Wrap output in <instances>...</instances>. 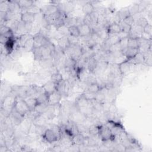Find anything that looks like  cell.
Wrapping results in <instances>:
<instances>
[{
  "label": "cell",
  "mask_w": 152,
  "mask_h": 152,
  "mask_svg": "<svg viewBox=\"0 0 152 152\" xmlns=\"http://www.w3.org/2000/svg\"><path fill=\"white\" fill-rule=\"evenodd\" d=\"M98 136L103 142L109 140L115 141V135L112 133L111 129L106 125H99Z\"/></svg>",
  "instance_id": "obj_1"
},
{
  "label": "cell",
  "mask_w": 152,
  "mask_h": 152,
  "mask_svg": "<svg viewBox=\"0 0 152 152\" xmlns=\"http://www.w3.org/2000/svg\"><path fill=\"white\" fill-rule=\"evenodd\" d=\"M13 108L24 116H26L30 110L24 99L19 96H16L15 102Z\"/></svg>",
  "instance_id": "obj_2"
},
{
  "label": "cell",
  "mask_w": 152,
  "mask_h": 152,
  "mask_svg": "<svg viewBox=\"0 0 152 152\" xmlns=\"http://www.w3.org/2000/svg\"><path fill=\"white\" fill-rule=\"evenodd\" d=\"M71 87V84L68 80H62L61 81L56 84V90L58 91L61 95H68Z\"/></svg>",
  "instance_id": "obj_3"
},
{
  "label": "cell",
  "mask_w": 152,
  "mask_h": 152,
  "mask_svg": "<svg viewBox=\"0 0 152 152\" xmlns=\"http://www.w3.org/2000/svg\"><path fill=\"white\" fill-rule=\"evenodd\" d=\"M43 139L48 143H52L59 141L55 132L50 129H46L44 133L42 135Z\"/></svg>",
  "instance_id": "obj_4"
},
{
  "label": "cell",
  "mask_w": 152,
  "mask_h": 152,
  "mask_svg": "<svg viewBox=\"0 0 152 152\" xmlns=\"http://www.w3.org/2000/svg\"><path fill=\"white\" fill-rule=\"evenodd\" d=\"M34 39V48H42L43 46H46L49 42V38H46L40 33L33 36Z\"/></svg>",
  "instance_id": "obj_5"
},
{
  "label": "cell",
  "mask_w": 152,
  "mask_h": 152,
  "mask_svg": "<svg viewBox=\"0 0 152 152\" xmlns=\"http://www.w3.org/2000/svg\"><path fill=\"white\" fill-rule=\"evenodd\" d=\"M41 9V13L45 17L50 16L55 13H56L59 9L57 5L56 4H50L48 5H45Z\"/></svg>",
  "instance_id": "obj_6"
},
{
  "label": "cell",
  "mask_w": 152,
  "mask_h": 152,
  "mask_svg": "<svg viewBox=\"0 0 152 152\" xmlns=\"http://www.w3.org/2000/svg\"><path fill=\"white\" fill-rule=\"evenodd\" d=\"M10 117L11 119L12 124L14 125H20L21 122L24 120L25 116L21 115L13 108L11 112Z\"/></svg>",
  "instance_id": "obj_7"
},
{
  "label": "cell",
  "mask_w": 152,
  "mask_h": 152,
  "mask_svg": "<svg viewBox=\"0 0 152 152\" xmlns=\"http://www.w3.org/2000/svg\"><path fill=\"white\" fill-rule=\"evenodd\" d=\"M62 97V95L56 90L49 94L48 99L49 106H56L59 104Z\"/></svg>",
  "instance_id": "obj_8"
},
{
  "label": "cell",
  "mask_w": 152,
  "mask_h": 152,
  "mask_svg": "<svg viewBox=\"0 0 152 152\" xmlns=\"http://www.w3.org/2000/svg\"><path fill=\"white\" fill-rule=\"evenodd\" d=\"M106 30L108 36L110 35L118 34L121 31L119 24L118 23L115 22H113L109 24L106 27Z\"/></svg>",
  "instance_id": "obj_9"
},
{
  "label": "cell",
  "mask_w": 152,
  "mask_h": 152,
  "mask_svg": "<svg viewBox=\"0 0 152 152\" xmlns=\"http://www.w3.org/2000/svg\"><path fill=\"white\" fill-rule=\"evenodd\" d=\"M119 72L121 75H124L125 74L128 73L131 70V61L126 59L124 61L118 64Z\"/></svg>",
  "instance_id": "obj_10"
},
{
  "label": "cell",
  "mask_w": 152,
  "mask_h": 152,
  "mask_svg": "<svg viewBox=\"0 0 152 152\" xmlns=\"http://www.w3.org/2000/svg\"><path fill=\"white\" fill-rule=\"evenodd\" d=\"M57 45L64 52L66 50L71 46L68 39V36H62L57 39Z\"/></svg>",
  "instance_id": "obj_11"
},
{
  "label": "cell",
  "mask_w": 152,
  "mask_h": 152,
  "mask_svg": "<svg viewBox=\"0 0 152 152\" xmlns=\"http://www.w3.org/2000/svg\"><path fill=\"white\" fill-rule=\"evenodd\" d=\"M139 52H140L139 49L132 48H127L126 49L122 51V53L125 56L126 59L128 61H131L132 59H133Z\"/></svg>",
  "instance_id": "obj_12"
},
{
  "label": "cell",
  "mask_w": 152,
  "mask_h": 152,
  "mask_svg": "<svg viewBox=\"0 0 152 152\" xmlns=\"http://www.w3.org/2000/svg\"><path fill=\"white\" fill-rule=\"evenodd\" d=\"M78 27L80 31V37L90 36V34L93 32L92 27L85 23H83Z\"/></svg>",
  "instance_id": "obj_13"
},
{
  "label": "cell",
  "mask_w": 152,
  "mask_h": 152,
  "mask_svg": "<svg viewBox=\"0 0 152 152\" xmlns=\"http://www.w3.org/2000/svg\"><path fill=\"white\" fill-rule=\"evenodd\" d=\"M76 64V61L71 57L67 58L64 62V68L66 71L68 72H71V71H74Z\"/></svg>",
  "instance_id": "obj_14"
},
{
  "label": "cell",
  "mask_w": 152,
  "mask_h": 152,
  "mask_svg": "<svg viewBox=\"0 0 152 152\" xmlns=\"http://www.w3.org/2000/svg\"><path fill=\"white\" fill-rule=\"evenodd\" d=\"M36 19V15L28 12L21 13L20 20L24 23H33Z\"/></svg>",
  "instance_id": "obj_15"
},
{
  "label": "cell",
  "mask_w": 152,
  "mask_h": 152,
  "mask_svg": "<svg viewBox=\"0 0 152 152\" xmlns=\"http://www.w3.org/2000/svg\"><path fill=\"white\" fill-rule=\"evenodd\" d=\"M95 11V7L91 2H87L83 5L82 11L85 15L91 14Z\"/></svg>",
  "instance_id": "obj_16"
},
{
  "label": "cell",
  "mask_w": 152,
  "mask_h": 152,
  "mask_svg": "<svg viewBox=\"0 0 152 152\" xmlns=\"http://www.w3.org/2000/svg\"><path fill=\"white\" fill-rule=\"evenodd\" d=\"M90 102L88 101L81 94L80 96H79L76 100H75V105L78 107V109L83 108L84 107L88 106Z\"/></svg>",
  "instance_id": "obj_17"
},
{
  "label": "cell",
  "mask_w": 152,
  "mask_h": 152,
  "mask_svg": "<svg viewBox=\"0 0 152 152\" xmlns=\"http://www.w3.org/2000/svg\"><path fill=\"white\" fill-rule=\"evenodd\" d=\"M84 139L85 136L81 133H78L72 137V144L79 146L83 145L84 142Z\"/></svg>",
  "instance_id": "obj_18"
},
{
  "label": "cell",
  "mask_w": 152,
  "mask_h": 152,
  "mask_svg": "<svg viewBox=\"0 0 152 152\" xmlns=\"http://www.w3.org/2000/svg\"><path fill=\"white\" fill-rule=\"evenodd\" d=\"M42 87L44 91L49 94L56 90V84L52 81H49L44 84Z\"/></svg>",
  "instance_id": "obj_19"
},
{
  "label": "cell",
  "mask_w": 152,
  "mask_h": 152,
  "mask_svg": "<svg viewBox=\"0 0 152 152\" xmlns=\"http://www.w3.org/2000/svg\"><path fill=\"white\" fill-rule=\"evenodd\" d=\"M29 107L30 110H33L37 106V102L36 97L32 96H27L23 98Z\"/></svg>",
  "instance_id": "obj_20"
},
{
  "label": "cell",
  "mask_w": 152,
  "mask_h": 152,
  "mask_svg": "<svg viewBox=\"0 0 152 152\" xmlns=\"http://www.w3.org/2000/svg\"><path fill=\"white\" fill-rule=\"evenodd\" d=\"M49 94L46 93L45 91L39 94L36 96V99L37 104H48V99H49Z\"/></svg>",
  "instance_id": "obj_21"
},
{
  "label": "cell",
  "mask_w": 152,
  "mask_h": 152,
  "mask_svg": "<svg viewBox=\"0 0 152 152\" xmlns=\"http://www.w3.org/2000/svg\"><path fill=\"white\" fill-rule=\"evenodd\" d=\"M32 122L36 126H44L46 123V118L43 114H39L33 119Z\"/></svg>",
  "instance_id": "obj_22"
},
{
  "label": "cell",
  "mask_w": 152,
  "mask_h": 152,
  "mask_svg": "<svg viewBox=\"0 0 152 152\" xmlns=\"http://www.w3.org/2000/svg\"><path fill=\"white\" fill-rule=\"evenodd\" d=\"M97 61L93 56L90 57L87 59V66L88 71L90 73L94 72V70L97 67Z\"/></svg>",
  "instance_id": "obj_23"
},
{
  "label": "cell",
  "mask_w": 152,
  "mask_h": 152,
  "mask_svg": "<svg viewBox=\"0 0 152 152\" xmlns=\"http://www.w3.org/2000/svg\"><path fill=\"white\" fill-rule=\"evenodd\" d=\"M32 37H33V36L28 33H25L23 34H21L18 39V46L21 48H23L24 45L26 44V43L27 42V40Z\"/></svg>",
  "instance_id": "obj_24"
},
{
  "label": "cell",
  "mask_w": 152,
  "mask_h": 152,
  "mask_svg": "<svg viewBox=\"0 0 152 152\" xmlns=\"http://www.w3.org/2000/svg\"><path fill=\"white\" fill-rule=\"evenodd\" d=\"M19 11H21V8L17 1H9V11L14 14H17Z\"/></svg>",
  "instance_id": "obj_25"
},
{
  "label": "cell",
  "mask_w": 152,
  "mask_h": 152,
  "mask_svg": "<svg viewBox=\"0 0 152 152\" xmlns=\"http://www.w3.org/2000/svg\"><path fill=\"white\" fill-rule=\"evenodd\" d=\"M102 88H103V87H102L97 82H96L87 85L86 90H88L94 93H97V92L100 91Z\"/></svg>",
  "instance_id": "obj_26"
},
{
  "label": "cell",
  "mask_w": 152,
  "mask_h": 152,
  "mask_svg": "<svg viewBox=\"0 0 152 152\" xmlns=\"http://www.w3.org/2000/svg\"><path fill=\"white\" fill-rule=\"evenodd\" d=\"M117 15L121 21H122L124 19H125L129 15H131V14L129 13L128 8L125 7V8H123L121 9L120 10H119L117 13Z\"/></svg>",
  "instance_id": "obj_27"
},
{
  "label": "cell",
  "mask_w": 152,
  "mask_h": 152,
  "mask_svg": "<svg viewBox=\"0 0 152 152\" xmlns=\"http://www.w3.org/2000/svg\"><path fill=\"white\" fill-rule=\"evenodd\" d=\"M145 61V58L144 54L141 52H139L135 56V57L129 61H132V62L137 64H141L144 63Z\"/></svg>",
  "instance_id": "obj_28"
},
{
  "label": "cell",
  "mask_w": 152,
  "mask_h": 152,
  "mask_svg": "<svg viewBox=\"0 0 152 152\" xmlns=\"http://www.w3.org/2000/svg\"><path fill=\"white\" fill-rule=\"evenodd\" d=\"M119 39L118 36L117 34H114V35H110L109 36L107 39L104 41L110 47L112 45H113L115 44H116L119 43Z\"/></svg>",
  "instance_id": "obj_29"
},
{
  "label": "cell",
  "mask_w": 152,
  "mask_h": 152,
  "mask_svg": "<svg viewBox=\"0 0 152 152\" xmlns=\"http://www.w3.org/2000/svg\"><path fill=\"white\" fill-rule=\"evenodd\" d=\"M26 12H28L31 14H33L34 15H37V14H39L41 13V9L38 6H37L35 4H33L26 8Z\"/></svg>",
  "instance_id": "obj_30"
},
{
  "label": "cell",
  "mask_w": 152,
  "mask_h": 152,
  "mask_svg": "<svg viewBox=\"0 0 152 152\" xmlns=\"http://www.w3.org/2000/svg\"><path fill=\"white\" fill-rule=\"evenodd\" d=\"M62 80H64L63 76L59 71H56L51 74L50 81H53L55 84L58 83L59 82L61 81Z\"/></svg>",
  "instance_id": "obj_31"
},
{
  "label": "cell",
  "mask_w": 152,
  "mask_h": 152,
  "mask_svg": "<svg viewBox=\"0 0 152 152\" xmlns=\"http://www.w3.org/2000/svg\"><path fill=\"white\" fill-rule=\"evenodd\" d=\"M135 24L141 28H144L145 27L147 24H149L148 21V20L143 17V16H141V17H139L137 20L136 21H135Z\"/></svg>",
  "instance_id": "obj_32"
},
{
  "label": "cell",
  "mask_w": 152,
  "mask_h": 152,
  "mask_svg": "<svg viewBox=\"0 0 152 152\" xmlns=\"http://www.w3.org/2000/svg\"><path fill=\"white\" fill-rule=\"evenodd\" d=\"M106 97V94L101 90L100 91L96 93L94 100L98 103H102L104 102H105Z\"/></svg>",
  "instance_id": "obj_33"
},
{
  "label": "cell",
  "mask_w": 152,
  "mask_h": 152,
  "mask_svg": "<svg viewBox=\"0 0 152 152\" xmlns=\"http://www.w3.org/2000/svg\"><path fill=\"white\" fill-rule=\"evenodd\" d=\"M69 35L79 37H80V31L78 27L77 26H71L68 27Z\"/></svg>",
  "instance_id": "obj_34"
},
{
  "label": "cell",
  "mask_w": 152,
  "mask_h": 152,
  "mask_svg": "<svg viewBox=\"0 0 152 152\" xmlns=\"http://www.w3.org/2000/svg\"><path fill=\"white\" fill-rule=\"evenodd\" d=\"M138 39L128 37V48L139 49L140 45H139Z\"/></svg>",
  "instance_id": "obj_35"
},
{
  "label": "cell",
  "mask_w": 152,
  "mask_h": 152,
  "mask_svg": "<svg viewBox=\"0 0 152 152\" xmlns=\"http://www.w3.org/2000/svg\"><path fill=\"white\" fill-rule=\"evenodd\" d=\"M128 10L131 15L134 16L140 12L139 4L137 3H134L132 4L129 7H128Z\"/></svg>",
  "instance_id": "obj_36"
},
{
  "label": "cell",
  "mask_w": 152,
  "mask_h": 152,
  "mask_svg": "<svg viewBox=\"0 0 152 152\" xmlns=\"http://www.w3.org/2000/svg\"><path fill=\"white\" fill-rule=\"evenodd\" d=\"M23 48L26 51H32L34 48V39L33 37H31L30 39L27 40V42L24 45Z\"/></svg>",
  "instance_id": "obj_37"
},
{
  "label": "cell",
  "mask_w": 152,
  "mask_h": 152,
  "mask_svg": "<svg viewBox=\"0 0 152 152\" xmlns=\"http://www.w3.org/2000/svg\"><path fill=\"white\" fill-rule=\"evenodd\" d=\"M32 52L34 58V59L38 61H40L42 60V56L41 53V49L40 48H33L32 50Z\"/></svg>",
  "instance_id": "obj_38"
},
{
  "label": "cell",
  "mask_w": 152,
  "mask_h": 152,
  "mask_svg": "<svg viewBox=\"0 0 152 152\" xmlns=\"http://www.w3.org/2000/svg\"><path fill=\"white\" fill-rule=\"evenodd\" d=\"M82 94L83 95V96L88 100L90 102L94 100V99H95V95H96V93H92L91 91H89L88 90H86L84 91Z\"/></svg>",
  "instance_id": "obj_39"
},
{
  "label": "cell",
  "mask_w": 152,
  "mask_h": 152,
  "mask_svg": "<svg viewBox=\"0 0 152 152\" xmlns=\"http://www.w3.org/2000/svg\"><path fill=\"white\" fill-rule=\"evenodd\" d=\"M99 132V125H93L88 128V132L92 137L98 135Z\"/></svg>",
  "instance_id": "obj_40"
},
{
  "label": "cell",
  "mask_w": 152,
  "mask_h": 152,
  "mask_svg": "<svg viewBox=\"0 0 152 152\" xmlns=\"http://www.w3.org/2000/svg\"><path fill=\"white\" fill-rule=\"evenodd\" d=\"M17 1L21 8H27L34 4V1H33L21 0V1Z\"/></svg>",
  "instance_id": "obj_41"
},
{
  "label": "cell",
  "mask_w": 152,
  "mask_h": 152,
  "mask_svg": "<svg viewBox=\"0 0 152 152\" xmlns=\"http://www.w3.org/2000/svg\"><path fill=\"white\" fill-rule=\"evenodd\" d=\"M0 11L5 12L9 11V1H1L0 2Z\"/></svg>",
  "instance_id": "obj_42"
},
{
  "label": "cell",
  "mask_w": 152,
  "mask_h": 152,
  "mask_svg": "<svg viewBox=\"0 0 152 152\" xmlns=\"http://www.w3.org/2000/svg\"><path fill=\"white\" fill-rule=\"evenodd\" d=\"M119 24L120 25V27H121V28L122 31L129 33V32L131 31V30L132 29V26H131L125 23L122 21H121L119 23Z\"/></svg>",
  "instance_id": "obj_43"
},
{
  "label": "cell",
  "mask_w": 152,
  "mask_h": 152,
  "mask_svg": "<svg viewBox=\"0 0 152 152\" xmlns=\"http://www.w3.org/2000/svg\"><path fill=\"white\" fill-rule=\"evenodd\" d=\"M97 44V43H96L93 39H91L90 37V38L88 39L86 42H85V45L86 46H87V48L88 49H90V50H92L93 49V48Z\"/></svg>",
  "instance_id": "obj_44"
},
{
  "label": "cell",
  "mask_w": 152,
  "mask_h": 152,
  "mask_svg": "<svg viewBox=\"0 0 152 152\" xmlns=\"http://www.w3.org/2000/svg\"><path fill=\"white\" fill-rule=\"evenodd\" d=\"M68 39L69 40V42L70 43V45H78L80 41V39L78 37H75V36H72L71 35L68 36Z\"/></svg>",
  "instance_id": "obj_45"
},
{
  "label": "cell",
  "mask_w": 152,
  "mask_h": 152,
  "mask_svg": "<svg viewBox=\"0 0 152 152\" xmlns=\"http://www.w3.org/2000/svg\"><path fill=\"white\" fill-rule=\"evenodd\" d=\"M12 29L9 27L8 26L2 24L1 25V27H0V34H5L6 33H8L10 31H11Z\"/></svg>",
  "instance_id": "obj_46"
},
{
  "label": "cell",
  "mask_w": 152,
  "mask_h": 152,
  "mask_svg": "<svg viewBox=\"0 0 152 152\" xmlns=\"http://www.w3.org/2000/svg\"><path fill=\"white\" fill-rule=\"evenodd\" d=\"M128 38L122 39V40H120L119 42V43L121 46L122 51L128 48Z\"/></svg>",
  "instance_id": "obj_47"
},
{
  "label": "cell",
  "mask_w": 152,
  "mask_h": 152,
  "mask_svg": "<svg viewBox=\"0 0 152 152\" xmlns=\"http://www.w3.org/2000/svg\"><path fill=\"white\" fill-rule=\"evenodd\" d=\"M122 21L128 25L131 26L132 27L133 26L134 24L135 23V20L133 18V16H132V15H129V17H128L127 18H126L125 19L122 20Z\"/></svg>",
  "instance_id": "obj_48"
},
{
  "label": "cell",
  "mask_w": 152,
  "mask_h": 152,
  "mask_svg": "<svg viewBox=\"0 0 152 152\" xmlns=\"http://www.w3.org/2000/svg\"><path fill=\"white\" fill-rule=\"evenodd\" d=\"M142 33L151 36V33H152V27L151 25L149 23L148 24H147L145 27H144L142 28Z\"/></svg>",
  "instance_id": "obj_49"
},
{
  "label": "cell",
  "mask_w": 152,
  "mask_h": 152,
  "mask_svg": "<svg viewBox=\"0 0 152 152\" xmlns=\"http://www.w3.org/2000/svg\"><path fill=\"white\" fill-rule=\"evenodd\" d=\"M117 35L119 39V40H122V39H124L129 37V33L123 31L122 30Z\"/></svg>",
  "instance_id": "obj_50"
},
{
  "label": "cell",
  "mask_w": 152,
  "mask_h": 152,
  "mask_svg": "<svg viewBox=\"0 0 152 152\" xmlns=\"http://www.w3.org/2000/svg\"><path fill=\"white\" fill-rule=\"evenodd\" d=\"M10 39V38L7 37V36H5L3 34H0V43H1V45H5Z\"/></svg>",
  "instance_id": "obj_51"
}]
</instances>
